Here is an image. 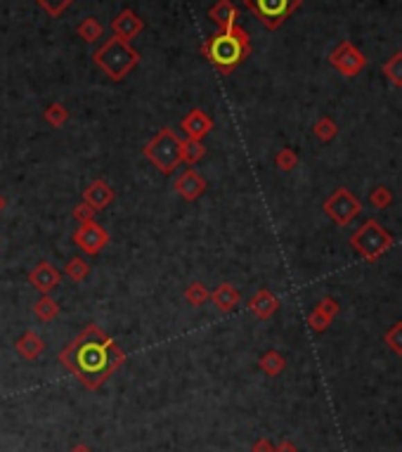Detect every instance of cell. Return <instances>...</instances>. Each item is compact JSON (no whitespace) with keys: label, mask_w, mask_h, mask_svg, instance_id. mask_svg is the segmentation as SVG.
Returning <instances> with one entry per match:
<instances>
[{"label":"cell","mask_w":402,"mask_h":452,"mask_svg":"<svg viewBox=\"0 0 402 452\" xmlns=\"http://www.w3.org/2000/svg\"><path fill=\"white\" fill-rule=\"evenodd\" d=\"M83 199H85V204H88L93 211H102V209H107V206L112 204L114 190L107 185L105 180H95V182H90V187L85 190Z\"/></svg>","instance_id":"cell-13"},{"label":"cell","mask_w":402,"mask_h":452,"mask_svg":"<svg viewBox=\"0 0 402 452\" xmlns=\"http://www.w3.org/2000/svg\"><path fill=\"white\" fill-rule=\"evenodd\" d=\"M315 133H317L320 140H331V137L336 135V123L331 121V119H320V121L315 123Z\"/></svg>","instance_id":"cell-28"},{"label":"cell","mask_w":402,"mask_h":452,"mask_svg":"<svg viewBox=\"0 0 402 452\" xmlns=\"http://www.w3.org/2000/svg\"><path fill=\"white\" fill-rule=\"evenodd\" d=\"M209 17L220 26V31H227V28L237 24V8H234L232 0H218L213 8H211Z\"/></svg>","instance_id":"cell-15"},{"label":"cell","mask_w":402,"mask_h":452,"mask_svg":"<svg viewBox=\"0 0 402 452\" xmlns=\"http://www.w3.org/2000/svg\"><path fill=\"white\" fill-rule=\"evenodd\" d=\"M386 341H388V346L393 348L395 353H400V356H402V322H398L393 329L388 331V334H386Z\"/></svg>","instance_id":"cell-29"},{"label":"cell","mask_w":402,"mask_h":452,"mask_svg":"<svg viewBox=\"0 0 402 452\" xmlns=\"http://www.w3.org/2000/svg\"><path fill=\"white\" fill-rule=\"evenodd\" d=\"M350 244L360 251L365 259H376L393 244V237L378 225L376 220H367L358 232L350 237Z\"/></svg>","instance_id":"cell-6"},{"label":"cell","mask_w":402,"mask_h":452,"mask_svg":"<svg viewBox=\"0 0 402 452\" xmlns=\"http://www.w3.org/2000/svg\"><path fill=\"white\" fill-rule=\"evenodd\" d=\"M274 452H298L294 448V443H289V440H284V443H279L277 448H274Z\"/></svg>","instance_id":"cell-36"},{"label":"cell","mask_w":402,"mask_h":452,"mask_svg":"<svg viewBox=\"0 0 402 452\" xmlns=\"http://www.w3.org/2000/svg\"><path fill=\"white\" fill-rule=\"evenodd\" d=\"M175 190L182 194L185 199H199L201 194H204V190H206V180L201 178V175L197 173V171H185V173L177 178V182H175Z\"/></svg>","instance_id":"cell-14"},{"label":"cell","mask_w":402,"mask_h":452,"mask_svg":"<svg viewBox=\"0 0 402 452\" xmlns=\"http://www.w3.org/2000/svg\"><path fill=\"white\" fill-rule=\"evenodd\" d=\"M93 216H95V211L90 209L88 204H76L73 206V218L80 220V223H88V220H93Z\"/></svg>","instance_id":"cell-33"},{"label":"cell","mask_w":402,"mask_h":452,"mask_svg":"<svg viewBox=\"0 0 402 452\" xmlns=\"http://www.w3.org/2000/svg\"><path fill=\"white\" fill-rule=\"evenodd\" d=\"M251 452H274V445L270 443L268 438H258L254 443V448H251Z\"/></svg>","instance_id":"cell-35"},{"label":"cell","mask_w":402,"mask_h":452,"mask_svg":"<svg viewBox=\"0 0 402 452\" xmlns=\"http://www.w3.org/2000/svg\"><path fill=\"white\" fill-rule=\"evenodd\" d=\"M329 322H331V318H326L324 313L320 311V308H315V313L310 315V327H313L315 331L326 329V327H329Z\"/></svg>","instance_id":"cell-32"},{"label":"cell","mask_w":402,"mask_h":452,"mask_svg":"<svg viewBox=\"0 0 402 452\" xmlns=\"http://www.w3.org/2000/svg\"><path fill=\"white\" fill-rule=\"evenodd\" d=\"M244 5L263 21V26L277 28L301 8V0H244Z\"/></svg>","instance_id":"cell-5"},{"label":"cell","mask_w":402,"mask_h":452,"mask_svg":"<svg viewBox=\"0 0 402 452\" xmlns=\"http://www.w3.org/2000/svg\"><path fill=\"white\" fill-rule=\"evenodd\" d=\"M142 28H145V21H142L140 17L133 12V10H123V12H121L116 19L112 21L114 36L121 38V41H133Z\"/></svg>","instance_id":"cell-11"},{"label":"cell","mask_w":402,"mask_h":452,"mask_svg":"<svg viewBox=\"0 0 402 452\" xmlns=\"http://www.w3.org/2000/svg\"><path fill=\"white\" fill-rule=\"evenodd\" d=\"M324 211L334 218V223H338V225H348V223L360 214V202L346 190V187H341V190H336L334 197L326 199Z\"/></svg>","instance_id":"cell-7"},{"label":"cell","mask_w":402,"mask_h":452,"mask_svg":"<svg viewBox=\"0 0 402 452\" xmlns=\"http://www.w3.org/2000/svg\"><path fill=\"white\" fill-rule=\"evenodd\" d=\"M73 244H78V247L90 256L100 254V251L109 244V232L102 225H97V223L88 220L73 232Z\"/></svg>","instance_id":"cell-9"},{"label":"cell","mask_w":402,"mask_h":452,"mask_svg":"<svg viewBox=\"0 0 402 452\" xmlns=\"http://www.w3.org/2000/svg\"><path fill=\"white\" fill-rule=\"evenodd\" d=\"M3 209H5V197L0 194V211H3Z\"/></svg>","instance_id":"cell-38"},{"label":"cell","mask_w":402,"mask_h":452,"mask_svg":"<svg viewBox=\"0 0 402 452\" xmlns=\"http://www.w3.org/2000/svg\"><path fill=\"white\" fill-rule=\"evenodd\" d=\"M33 313H36V318H40L43 322H50V320H55L57 313H60V303L55 299H50V294H43L36 301V306H33Z\"/></svg>","instance_id":"cell-19"},{"label":"cell","mask_w":402,"mask_h":452,"mask_svg":"<svg viewBox=\"0 0 402 452\" xmlns=\"http://www.w3.org/2000/svg\"><path fill=\"white\" fill-rule=\"evenodd\" d=\"M28 282L33 284V289H38L40 294H50L57 284H60V272L55 270V266H50L48 261H40L31 272H28Z\"/></svg>","instance_id":"cell-12"},{"label":"cell","mask_w":402,"mask_h":452,"mask_svg":"<svg viewBox=\"0 0 402 452\" xmlns=\"http://www.w3.org/2000/svg\"><path fill=\"white\" fill-rule=\"evenodd\" d=\"M261 370L270 376H277L279 372L284 370V358H281L277 351H270L261 358Z\"/></svg>","instance_id":"cell-22"},{"label":"cell","mask_w":402,"mask_h":452,"mask_svg":"<svg viewBox=\"0 0 402 452\" xmlns=\"http://www.w3.org/2000/svg\"><path fill=\"white\" fill-rule=\"evenodd\" d=\"M145 157L161 173H173L177 164L182 162V140L171 128H161L145 147Z\"/></svg>","instance_id":"cell-4"},{"label":"cell","mask_w":402,"mask_h":452,"mask_svg":"<svg viewBox=\"0 0 402 452\" xmlns=\"http://www.w3.org/2000/svg\"><path fill=\"white\" fill-rule=\"evenodd\" d=\"M182 130L187 133V140H204L206 135L211 133V128H213V121H211V116L206 112L201 110H192L187 114L185 119H182Z\"/></svg>","instance_id":"cell-10"},{"label":"cell","mask_w":402,"mask_h":452,"mask_svg":"<svg viewBox=\"0 0 402 452\" xmlns=\"http://www.w3.org/2000/svg\"><path fill=\"white\" fill-rule=\"evenodd\" d=\"M102 31H105V28H102V24L95 19V17H85L76 28V33L83 38L85 43H95L97 38H102Z\"/></svg>","instance_id":"cell-20"},{"label":"cell","mask_w":402,"mask_h":452,"mask_svg":"<svg viewBox=\"0 0 402 452\" xmlns=\"http://www.w3.org/2000/svg\"><path fill=\"white\" fill-rule=\"evenodd\" d=\"M249 306H251V311H254L261 320H268V318L272 315V313L279 308V301L274 299V296L270 294L268 289H261V291H258V294L254 296V299H251Z\"/></svg>","instance_id":"cell-17"},{"label":"cell","mask_w":402,"mask_h":452,"mask_svg":"<svg viewBox=\"0 0 402 452\" xmlns=\"http://www.w3.org/2000/svg\"><path fill=\"white\" fill-rule=\"evenodd\" d=\"M204 145L199 140H185L182 142V162L187 164H197L201 157H204Z\"/></svg>","instance_id":"cell-23"},{"label":"cell","mask_w":402,"mask_h":452,"mask_svg":"<svg viewBox=\"0 0 402 452\" xmlns=\"http://www.w3.org/2000/svg\"><path fill=\"white\" fill-rule=\"evenodd\" d=\"M93 60L112 81H121V78H125L137 67L140 53L130 48L128 41H121V38L114 36L97 50L93 55Z\"/></svg>","instance_id":"cell-3"},{"label":"cell","mask_w":402,"mask_h":452,"mask_svg":"<svg viewBox=\"0 0 402 452\" xmlns=\"http://www.w3.org/2000/svg\"><path fill=\"white\" fill-rule=\"evenodd\" d=\"M40 8L45 10L50 17H60L62 12H67V8L73 3V0H36Z\"/></svg>","instance_id":"cell-26"},{"label":"cell","mask_w":402,"mask_h":452,"mask_svg":"<svg viewBox=\"0 0 402 452\" xmlns=\"http://www.w3.org/2000/svg\"><path fill=\"white\" fill-rule=\"evenodd\" d=\"M69 452H95V450L88 448V445H73V448L69 450Z\"/></svg>","instance_id":"cell-37"},{"label":"cell","mask_w":402,"mask_h":452,"mask_svg":"<svg viewBox=\"0 0 402 452\" xmlns=\"http://www.w3.org/2000/svg\"><path fill=\"white\" fill-rule=\"evenodd\" d=\"M17 353H19L24 360H36L40 353L45 351V343L43 339L36 334V331H24V334L17 339Z\"/></svg>","instance_id":"cell-16"},{"label":"cell","mask_w":402,"mask_h":452,"mask_svg":"<svg viewBox=\"0 0 402 452\" xmlns=\"http://www.w3.org/2000/svg\"><path fill=\"white\" fill-rule=\"evenodd\" d=\"M317 308H320V311H322V313H324V315H326V318H334V315H336V311H338V306H336V301H331V299H324V301H322V303H320V306H317Z\"/></svg>","instance_id":"cell-34"},{"label":"cell","mask_w":402,"mask_h":452,"mask_svg":"<svg viewBox=\"0 0 402 452\" xmlns=\"http://www.w3.org/2000/svg\"><path fill=\"white\" fill-rule=\"evenodd\" d=\"M209 296L211 294L206 291V287L201 282H192L185 291V299H187V303H192V306H204Z\"/></svg>","instance_id":"cell-24"},{"label":"cell","mask_w":402,"mask_h":452,"mask_svg":"<svg viewBox=\"0 0 402 452\" xmlns=\"http://www.w3.org/2000/svg\"><path fill=\"white\" fill-rule=\"evenodd\" d=\"M369 199H372V204H374L376 209H386L393 197H390V190H386V187H376V190L372 192Z\"/></svg>","instance_id":"cell-30"},{"label":"cell","mask_w":402,"mask_h":452,"mask_svg":"<svg viewBox=\"0 0 402 452\" xmlns=\"http://www.w3.org/2000/svg\"><path fill=\"white\" fill-rule=\"evenodd\" d=\"M88 272H90V266L83 259H71V261H69L67 275L73 279V282H83V279L88 277Z\"/></svg>","instance_id":"cell-25"},{"label":"cell","mask_w":402,"mask_h":452,"mask_svg":"<svg viewBox=\"0 0 402 452\" xmlns=\"http://www.w3.org/2000/svg\"><path fill=\"white\" fill-rule=\"evenodd\" d=\"M60 360L80 384L95 391L125 363V353L97 324H90L69 343Z\"/></svg>","instance_id":"cell-1"},{"label":"cell","mask_w":402,"mask_h":452,"mask_svg":"<svg viewBox=\"0 0 402 452\" xmlns=\"http://www.w3.org/2000/svg\"><path fill=\"white\" fill-rule=\"evenodd\" d=\"M45 119H48V121H50V125H55V128H60V125H64V123H67L69 112H67L62 105H50L48 110H45Z\"/></svg>","instance_id":"cell-27"},{"label":"cell","mask_w":402,"mask_h":452,"mask_svg":"<svg viewBox=\"0 0 402 452\" xmlns=\"http://www.w3.org/2000/svg\"><path fill=\"white\" fill-rule=\"evenodd\" d=\"M249 53H251L249 33L237 24L227 28V31L213 33L204 45L206 60L213 62L222 73H229L232 69H237L244 62V57H249Z\"/></svg>","instance_id":"cell-2"},{"label":"cell","mask_w":402,"mask_h":452,"mask_svg":"<svg viewBox=\"0 0 402 452\" xmlns=\"http://www.w3.org/2000/svg\"><path fill=\"white\" fill-rule=\"evenodd\" d=\"M383 76H386L393 85L402 88V53H395L386 64H383Z\"/></svg>","instance_id":"cell-21"},{"label":"cell","mask_w":402,"mask_h":452,"mask_svg":"<svg viewBox=\"0 0 402 452\" xmlns=\"http://www.w3.org/2000/svg\"><path fill=\"white\" fill-rule=\"evenodd\" d=\"M296 164H298V157L291 150H281L277 154V166H279L281 171H291Z\"/></svg>","instance_id":"cell-31"},{"label":"cell","mask_w":402,"mask_h":452,"mask_svg":"<svg viewBox=\"0 0 402 452\" xmlns=\"http://www.w3.org/2000/svg\"><path fill=\"white\" fill-rule=\"evenodd\" d=\"M329 60H331V64L343 73V76H358L367 64L365 55H362L350 41H343L341 45H338L334 53H331Z\"/></svg>","instance_id":"cell-8"},{"label":"cell","mask_w":402,"mask_h":452,"mask_svg":"<svg viewBox=\"0 0 402 452\" xmlns=\"http://www.w3.org/2000/svg\"><path fill=\"white\" fill-rule=\"evenodd\" d=\"M211 299H213V303L218 306V311L229 313V311H232V308L239 303V291L234 289L232 284L222 282L220 287H218L213 294H211Z\"/></svg>","instance_id":"cell-18"}]
</instances>
